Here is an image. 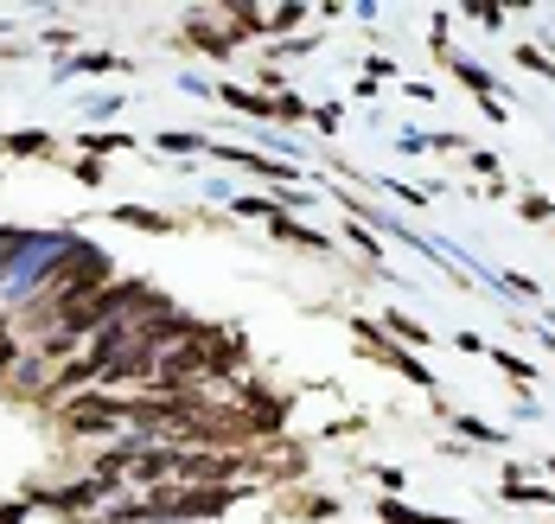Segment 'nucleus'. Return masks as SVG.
Segmentation results:
<instances>
[{
    "mask_svg": "<svg viewBox=\"0 0 555 524\" xmlns=\"http://www.w3.org/2000/svg\"><path fill=\"white\" fill-rule=\"evenodd\" d=\"M64 422H70V435H109L115 422H134V404H121V397H77V404H64Z\"/></svg>",
    "mask_w": 555,
    "mask_h": 524,
    "instance_id": "obj_1",
    "label": "nucleus"
},
{
    "mask_svg": "<svg viewBox=\"0 0 555 524\" xmlns=\"http://www.w3.org/2000/svg\"><path fill=\"white\" fill-rule=\"evenodd\" d=\"M13 365V333H7V320H0V371Z\"/></svg>",
    "mask_w": 555,
    "mask_h": 524,
    "instance_id": "obj_2",
    "label": "nucleus"
}]
</instances>
